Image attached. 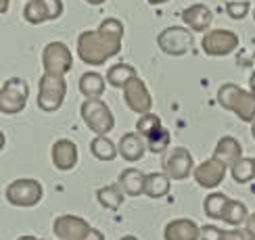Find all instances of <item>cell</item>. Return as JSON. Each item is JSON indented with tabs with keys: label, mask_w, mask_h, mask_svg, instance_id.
<instances>
[{
	"label": "cell",
	"mask_w": 255,
	"mask_h": 240,
	"mask_svg": "<svg viewBox=\"0 0 255 240\" xmlns=\"http://www.w3.org/2000/svg\"><path fill=\"white\" fill-rule=\"evenodd\" d=\"M122 38L120 34H113L103 27L82 31L78 38V57L86 65H103L105 61L120 55L122 50Z\"/></svg>",
	"instance_id": "1"
},
{
	"label": "cell",
	"mask_w": 255,
	"mask_h": 240,
	"mask_svg": "<svg viewBox=\"0 0 255 240\" xmlns=\"http://www.w3.org/2000/svg\"><path fill=\"white\" fill-rule=\"evenodd\" d=\"M218 102L226 111H232L241 121H255V94L251 90H243L237 83H222L218 90Z\"/></svg>",
	"instance_id": "2"
},
{
	"label": "cell",
	"mask_w": 255,
	"mask_h": 240,
	"mask_svg": "<svg viewBox=\"0 0 255 240\" xmlns=\"http://www.w3.org/2000/svg\"><path fill=\"white\" fill-rule=\"evenodd\" d=\"M80 115H82L84 123L88 125V130H92L97 136H107L115 128V117L109 109V104L101 98L84 100Z\"/></svg>",
	"instance_id": "3"
},
{
	"label": "cell",
	"mask_w": 255,
	"mask_h": 240,
	"mask_svg": "<svg viewBox=\"0 0 255 240\" xmlns=\"http://www.w3.org/2000/svg\"><path fill=\"white\" fill-rule=\"evenodd\" d=\"M67 96V81L63 76H50L44 73L38 83V109L52 113L59 111L63 100Z\"/></svg>",
	"instance_id": "4"
},
{
	"label": "cell",
	"mask_w": 255,
	"mask_h": 240,
	"mask_svg": "<svg viewBox=\"0 0 255 240\" xmlns=\"http://www.w3.org/2000/svg\"><path fill=\"white\" fill-rule=\"evenodd\" d=\"M29 98V83L21 78H10L0 88V111L4 115H17L25 109Z\"/></svg>",
	"instance_id": "5"
},
{
	"label": "cell",
	"mask_w": 255,
	"mask_h": 240,
	"mask_svg": "<svg viewBox=\"0 0 255 240\" xmlns=\"http://www.w3.org/2000/svg\"><path fill=\"white\" fill-rule=\"evenodd\" d=\"M44 196V188L38 180L21 177L6 186V201L13 207H34Z\"/></svg>",
	"instance_id": "6"
},
{
	"label": "cell",
	"mask_w": 255,
	"mask_h": 240,
	"mask_svg": "<svg viewBox=\"0 0 255 240\" xmlns=\"http://www.w3.org/2000/svg\"><path fill=\"white\" fill-rule=\"evenodd\" d=\"M42 65H44V71L50 73V76L65 78V73H69L73 67L71 50L63 42H50L42 50Z\"/></svg>",
	"instance_id": "7"
},
{
	"label": "cell",
	"mask_w": 255,
	"mask_h": 240,
	"mask_svg": "<svg viewBox=\"0 0 255 240\" xmlns=\"http://www.w3.org/2000/svg\"><path fill=\"white\" fill-rule=\"evenodd\" d=\"M157 44L169 57H182L193 46V34L186 27H180V25L165 27L157 36Z\"/></svg>",
	"instance_id": "8"
},
{
	"label": "cell",
	"mask_w": 255,
	"mask_h": 240,
	"mask_svg": "<svg viewBox=\"0 0 255 240\" xmlns=\"http://www.w3.org/2000/svg\"><path fill=\"white\" fill-rule=\"evenodd\" d=\"M201 48L209 57H226L239 48V36L230 29H211L201 40Z\"/></svg>",
	"instance_id": "9"
},
{
	"label": "cell",
	"mask_w": 255,
	"mask_h": 240,
	"mask_svg": "<svg viewBox=\"0 0 255 240\" xmlns=\"http://www.w3.org/2000/svg\"><path fill=\"white\" fill-rule=\"evenodd\" d=\"M195 171V159L188 149L176 146L163 157V173L169 175V180H186Z\"/></svg>",
	"instance_id": "10"
},
{
	"label": "cell",
	"mask_w": 255,
	"mask_h": 240,
	"mask_svg": "<svg viewBox=\"0 0 255 240\" xmlns=\"http://www.w3.org/2000/svg\"><path fill=\"white\" fill-rule=\"evenodd\" d=\"M226 173H228V165L222 163L220 159H216V157H209L207 161H203L201 165L195 167L193 177L201 188L214 190V188H218L222 182H224Z\"/></svg>",
	"instance_id": "11"
},
{
	"label": "cell",
	"mask_w": 255,
	"mask_h": 240,
	"mask_svg": "<svg viewBox=\"0 0 255 240\" xmlns=\"http://www.w3.org/2000/svg\"><path fill=\"white\" fill-rule=\"evenodd\" d=\"M124 102L132 113L146 115L153 109V96L148 92L146 83L140 78H134L128 86L124 88Z\"/></svg>",
	"instance_id": "12"
},
{
	"label": "cell",
	"mask_w": 255,
	"mask_h": 240,
	"mask_svg": "<svg viewBox=\"0 0 255 240\" xmlns=\"http://www.w3.org/2000/svg\"><path fill=\"white\" fill-rule=\"evenodd\" d=\"M90 230L86 219L78 215H59L52 224V232L59 240H84Z\"/></svg>",
	"instance_id": "13"
},
{
	"label": "cell",
	"mask_w": 255,
	"mask_h": 240,
	"mask_svg": "<svg viewBox=\"0 0 255 240\" xmlns=\"http://www.w3.org/2000/svg\"><path fill=\"white\" fill-rule=\"evenodd\" d=\"M50 159H52V165H55L59 171L73 169V167L78 165V146H76V142H71L67 138L57 140L50 149Z\"/></svg>",
	"instance_id": "14"
},
{
	"label": "cell",
	"mask_w": 255,
	"mask_h": 240,
	"mask_svg": "<svg viewBox=\"0 0 255 240\" xmlns=\"http://www.w3.org/2000/svg\"><path fill=\"white\" fill-rule=\"evenodd\" d=\"M182 21L193 31L207 34V29L214 23V13H211V8L205 4H193L182 10Z\"/></svg>",
	"instance_id": "15"
},
{
	"label": "cell",
	"mask_w": 255,
	"mask_h": 240,
	"mask_svg": "<svg viewBox=\"0 0 255 240\" xmlns=\"http://www.w3.org/2000/svg\"><path fill=\"white\" fill-rule=\"evenodd\" d=\"M118 151H120V157L126 161H140L144 153L148 151V146H146V140L142 138L140 134H136V132H128L124 134L120 142H118Z\"/></svg>",
	"instance_id": "16"
},
{
	"label": "cell",
	"mask_w": 255,
	"mask_h": 240,
	"mask_svg": "<svg viewBox=\"0 0 255 240\" xmlns=\"http://www.w3.org/2000/svg\"><path fill=\"white\" fill-rule=\"evenodd\" d=\"M165 240H199L201 238V228L193 219H174L169 222L163 230Z\"/></svg>",
	"instance_id": "17"
},
{
	"label": "cell",
	"mask_w": 255,
	"mask_h": 240,
	"mask_svg": "<svg viewBox=\"0 0 255 240\" xmlns=\"http://www.w3.org/2000/svg\"><path fill=\"white\" fill-rule=\"evenodd\" d=\"M214 157L220 159L222 163H226L228 167H232L237 161L243 159V146L237 138L232 136H222L216 144V151H214Z\"/></svg>",
	"instance_id": "18"
},
{
	"label": "cell",
	"mask_w": 255,
	"mask_h": 240,
	"mask_svg": "<svg viewBox=\"0 0 255 240\" xmlns=\"http://www.w3.org/2000/svg\"><path fill=\"white\" fill-rule=\"evenodd\" d=\"M118 184L124 190V194H128V196H140V194H144L146 173L134 169V167H128V169H124L120 173Z\"/></svg>",
	"instance_id": "19"
},
{
	"label": "cell",
	"mask_w": 255,
	"mask_h": 240,
	"mask_svg": "<svg viewBox=\"0 0 255 240\" xmlns=\"http://www.w3.org/2000/svg\"><path fill=\"white\" fill-rule=\"evenodd\" d=\"M80 92H82V96L86 100L101 98L105 94V78L97 71H86L80 78Z\"/></svg>",
	"instance_id": "20"
},
{
	"label": "cell",
	"mask_w": 255,
	"mask_h": 240,
	"mask_svg": "<svg viewBox=\"0 0 255 240\" xmlns=\"http://www.w3.org/2000/svg\"><path fill=\"white\" fill-rule=\"evenodd\" d=\"M134 78H138L136 69L132 65H128V63H118V65L109 67V71H107V83L113 86V88H122L124 90Z\"/></svg>",
	"instance_id": "21"
},
{
	"label": "cell",
	"mask_w": 255,
	"mask_h": 240,
	"mask_svg": "<svg viewBox=\"0 0 255 240\" xmlns=\"http://www.w3.org/2000/svg\"><path fill=\"white\" fill-rule=\"evenodd\" d=\"M169 192V175L167 173H146V186H144V194L148 198H161Z\"/></svg>",
	"instance_id": "22"
},
{
	"label": "cell",
	"mask_w": 255,
	"mask_h": 240,
	"mask_svg": "<svg viewBox=\"0 0 255 240\" xmlns=\"http://www.w3.org/2000/svg\"><path fill=\"white\" fill-rule=\"evenodd\" d=\"M247 219H249L247 205L241 203V201H235V198H230L226 209H224V213H222V222L239 228L241 224H247Z\"/></svg>",
	"instance_id": "23"
},
{
	"label": "cell",
	"mask_w": 255,
	"mask_h": 240,
	"mask_svg": "<svg viewBox=\"0 0 255 240\" xmlns=\"http://www.w3.org/2000/svg\"><path fill=\"white\" fill-rule=\"evenodd\" d=\"M90 153L94 159L99 161H113L118 157V146L113 144V140H109L107 136H97L92 142H90Z\"/></svg>",
	"instance_id": "24"
},
{
	"label": "cell",
	"mask_w": 255,
	"mask_h": 240,
	"mask_svg": "<svg viewBox=\"0 0 255 240\" xmlns=\"http://www.w3.org/2000/svg\"><path fill=\"white\" fill-rule=\"evenodd\" d=\"M124 196L126 194H124V190L120 188V184L118 186H115V184L103 186V188H99V190H97V201L105 209H118V207H122Z\"/></svg>",
	"instance_id": "25"
},
{
	"label": "cell",
	"mask_w": 255,
	"mask_h": 240,
	"mask_svg": "<svg viewBox=\"0 0 255 240\" xmlns=\"http://www.w3.org/2000/svg\"><path fill=\"white\" fill-rule=\"evenodd\" d=\"M163 130V123H161V117L155 113H146V115H140L138 117V123H136V134H140L144 140L153 138L155 134H159Z\"/></svg>",
	"instance_id": "26"
},
{
	"label": "cell",
	"mask_w": 255,
	"mask_h": 240,
	"mask_svg": "<svg viewBox=\"0 0 255 240\" xmlns=\"http://www.w3.org/2000/svg\"><path fill=\"white\" fill-rule=\"evenodd\" d=\"M230 198L226 194H222V192H211L205 196V201H203V211L207 217L211 219H222V213H224V209L228 205Z\"/></svg>",
	"instance_id": "27"
},
{
	"label": "cell",
	"mask_w": 255,
	"mask_h": 240,
	"mask_svg": "<svg viewBox=\"0 0 255 240\" xmlns=\"http://www.w3.org/2000/svg\"><path fill=\"white\" fill-rule=\"evenodd\" d=\"M23 19L31 25H40V23L50 21L46 4L42 2V0H29V2L23 6Z\"/></svg>",
	"instance_id": "28"
},
{
	"label": "cell",
	"mask_w": 255,
	"mask_h": 240,
	"mask_svg": "<svg viewBox=\"0 0 255 240\" xmlns=\"http://www.w3.org/2000/svg\"><path fill=\"white\" fill-rule=\"evenodd\" d=\"M232 180L237 184H247L255 177V167H253V159H241L230 167Z\"/></svg>",
	"instance_id": "29"
},
{
	"label": "cell",
	"mask_w": 255,
	"mask_h": 240,
	"mask_svg": "<svg viewBox=\"0 0 255 240\" xmlns=\"http://www.w3.org/2000/svg\"><path fill=\"white\" fill-rule=\"evenodd\" d=\"M169 140H172V134H169V130H161L159 134H155L153 138H148L146 140V146H148V151L155 153V155H161L167 151V146H169Z\"/></svg>",
	"instance_id": "30"
},
{
	"label": "cell",
	"mask_w": 255,
	"mask_h": 240,
	"mask_svg": "<svg viewBox=\"0 0 255 240\" xmlns=\"http://www.w3.org/2000/svg\"><path fill=\"white\" fill-rule=\"evenodd\" d=\"M251 10V4L247 0H235V2L226 4V13L230 15V19H245Z\"/></svg>",
	"instance_id": "31"
},
{
	"label": "cell",
	"mask_w": 255,
	"mask_h": 240,
	"mask_svg": "<svg viewBox=\"0 0 255 240\" xmlns=\"http://www.w3.org/2000/svg\"><path fill=\"white\" fill-rule=\"evenodd\" d=\"M201 240H224V230H220L218 226L201 228Z\"/></svg>",
	"instance_id": "32"
},
{
	"label": "cell",
	"mask_w": 255,
	"mask_h": 240,
	"mask_svg": "<svg viewBox=\"0 0 255 240\" xmlns=\"http://www.w3.org/2000/svg\"><path fill=\"white\" fill-rule=\"evenodd\" d=\"M224 240H255L251 234H249V230L245 228H232V230H226L224 232Z\"/></svg>",
	"instance_id": "33"
},
{
	"label": "cell",
	"mask_w": 255,
	"mask_h": 240,
	"mask_svg": "<svg viewBox=\"0 0 255 240\" xmlns=\"http://www.w3.org/2000/svg\"><path fill=\"white\" fill-rule=\"evenodd\" d=\"M46 4V10H48V17L50 21L52 19H59L63 15V0H42Z\"/></svg>",
	"instance_id": "34"
},
{
	"label": "cell",
	"mask_w": 255,
	"mask_h": 240,
	"mask_svg": "<svg viewBox=\"0 0 255 240\" xmlns=\"http://www.w3.org/2000/svg\"><path fill=\"white\" fill-rule=\"evenodd\" d=\"M84 240H105V236H103V232L101 230H97V228H92L90 232H88V236L84 238Z\"/></svg>",
	"instance_id": "35"
},
{
	"label": "cell",
	"mask_w": 255,
	"mask_h": 240,
	"mask_svg": "<svg viewBox=\"0 0 255 240\" xmlns=\"http://www.w3.org/2000/svg\"><path fill=\"white\" fill-rule=\"evenodd\" d=\"M245 228L249 230V234L255 238V213H251L249 215V219H247V224H245Z\"/></svg>",
	"instance_id": "36"
},
{
	"label": "cell",
	"mask_w": 255,
	"mask_h": 240,
	"mask_svg": "<svg viewBox=\"0 0 255 240\" xmlns=\"http://www.w3.org/2000/svg\"><path fill=\"white\" fill-rule=\"evenodd\" d=\"M8 6H10V0H0V13H6V10H8Z\"/></svg>",
	"instance_id": "37"
},
{
	"label": "cell",
	"mask_w": 255,
	"mask_h": 240,
	"mask_svg": "<svg viewBox=\"0 0 255 240\" xmlns=\"http://www.w3.org/2000/svg\"><path fill=\"white\" fill-rule=\"evenodd\" d=\"M249 90L255 94V71L251 73V78H249Z\"/></svg>",
	"instance_id": "38"
},
{
	"label": "cell",
	"mask_w": 255,
	"mask_h": 240,
	"mask_svg": "<svg viewBox=\"0 0 255 240\" xmlns=\"http://www.w3.org/2000/svg\"><path fill=\"white\" fill-rule=\"evenodd\" d=\"M146 2H148V4H155V6H157V4H165V2H169V0H146Z\"/></svg>",
	"instance_id": "39"
},
{
	"label": "cell",
	"mask_w": 255,
	"mask_h": 240,
	"mask_svg": "<svg viewBox=\"0 0 255 240\" xmlns=\"http://www.w3.org/2000/svg\"><path fill=\"white\" fill-rule=\"evenodd\" d=\"M86 2H88V4H94V6H97V4H103L105 0H86Z\"/></svg>",
	"instance_id": "40"
},
{
	"label": "cell",
	"mask_w": 255,
	"mask_h": 240,
	"mask_svg": "<svg viewBox=\"0 0 255 240\" xmlns=\"http://www.w3.org/2000/svg\"><path fill=\"white\" fill-rule=\"evenodd\" d=\"M17 240H40V238H36V236H19Z\"/></svg>",
	"instance_id": "41"
},
{
	"label": "cell",
	"mask_w": 255,
	"mask_h": 240,
	"mask_svg": "<svg viewBox=\"0 0 255 240\" xmlns=\"http://www.w3.org/2000/svg\"><path fill=\"white\" fill-rule=\"evenodd\" d=\"M120 240H138V238H136V236H122Z\"/></svg>",
	"instance_id": "42"
},
{
	"label": "cell",
	"mask_w": 255,
	"mask_h": 240,
	"mask_svg": "<svg viewBox=\"0 0 255 240\" xmlns=\"http://www.w3.org/2000/svg\"><path fill=\"white\" fill-rule=\"evenodd\" d=\"M251 136H253V138H255V121L251 123Z\"/></svg>",
	"instance_id": "43"
},
{
	"label": "cell",
	"mask_w": 255,
	"mask_h": 240,
	"mask_svg": "<svg viewBox=\"0 0 255 240\" xmlns=\"http://www.w3.org/2000/svg\"><path fill=\"white\" fill-rule=\"evenodd\" d=\"M253 19H255V10H253Z\"/></svg>",
	"instance_id": "44"
},
{
	"label": "cell",
	"mask_w": 255,
	"mask_h": 240,
	"mask_svg": "<svg viewBox=\"0 0 255 240\" xmlns=\"http://www.w3.org/2000/svg\"><path fill=\"white\" fill-rule=\"evenodd\" d=\"M253 167H255V159H253Z\"/></svg>",
	"instance_id": "45"
},
{
	"label": "cell",
	"mask_w": 255,
	"mask_h": 240,
	"mask_svg": "<svg viewBox=\"0 0 255 240\" xmlns=\"http://www.w3.org/2000/svg\"><path fill=\"white\" fill-rule=\"evenodd\" d=\"M27 2H29V0H27Z\"/></svg>",
	"instance_id": "46"
}]
</instances>
